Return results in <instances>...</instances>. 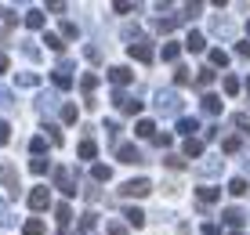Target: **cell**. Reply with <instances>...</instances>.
I'll return each instance as SVG.
<instances>
[{"label": "cell", "mask_w": 250, "mask_h": 235, "mask_svg": "<svg viewBox=\"0 0 250 235\" xmlns=\"http://www.w3.org/2000/svg\"><path fill=\"white\" fill-rule=\"evenodd\" d=\"M156 109L163 116H178V112H182V94L178 91H160L156 94Z\"/></svg>", "instance_id": "1"}, {"label": "cell", "mask_w": 250, "mask_h": 235, "mask_svg": "<svg viewBox=\"0 0 250 235\" xmlns=\"http://www.w3.org/2000/svg\"><path fill=\"white\" fill-rule=\"evenodd\" d=\"M55 188L62 196H76V192H80V188H76V174L69 167H55Z\"/></svg>", "instance_id": "2"}, {"label": "cell", "mask_w": 250, "mask_h": 235, "mask_svg": "<svg viewBox=\"0 0 250 235\" xmlns=\"http://www.w3.org/2000/svg\"><path fill=\"white\" fill-rule=\"evenodd\" d=\"M124 196H131V199H145L152 192V181H145V177H134V181H124V188H120Z\"/></svg>", "instance_id": "3"}, {"label": "cell", "mask_w": 250, "mask_h": 235, "mask_svg": "<svg viewBox=\"0 0 250 235\" xmlns=\"http://www.w3.org/2000/svg\"><path fill=\"white\" fill-rule=\"evenodd\" d=\"M127 55H131V58H138V62H145V65H149L152 58H156V51H152V43H149V40H134V43H127Z\"/></svg>", "instance_id": "4"}, {"label": "cell", "mask_w": 250, "mask_h": 235, "mask_svg": "<svg viewBox=\"0 0 250 235\" xmlns=\"http://www.w3.org/2000/svg\"><path fill=\"white\" fill-rule=\"evenodd\" d=\"M0 185H4L11 196H19V170H15L11 163H0Z\"/></svg>", "instance_id": "5"}, {"label": "cell", "mask_w": 250, "mask_h": 235, "mask_svg": "<svg viewBox=\"0 0 250 235\" xmlns=\"http://www.w3.org/2000/svg\"><path fill=\"white\" fill-rule=\"evenodd\" d=\"M29 206H33V210H47V206H51V188L47 185L33 188V192H29Z\"/></svg>", "instance_id": "6"}, {"label": "cell", "mask_w": 250, "mask_h": 235, "mask_svg": "<svg viewBox=\"0 0 250 235\" xmlns=\"http://www.w3.org/2000/svg\"><path fill=\"white\" fill-rule=\"evenodd\" d=\"M221 221H225L229 228H236V232H239V228H243V221H247V214L239 210V206H229V210L221 214Z\"/></svg>", "instance_id": "7"}, {"label": "cell", "mask_w": 250, "mask_h": 235, "mask_svg": "<svg viewBox=\"0 0 250 235\" xmlns=\"http://www.w3.org/2000/svg\"><path fill=\"white\" fill-rule=\"evenodd\" d=\"M116 156H120V163H127V167H134V163H145V159H142V152H138L134 145H120Z\"/></svg>", "instance_id": "8"}, {"label": "cell", "mask_w": 250, "mask_h": 235, "mask_svg": "<svg viewBox=\"0 0 250 235\" xmlns=\"http://www.w3.org/2000/svg\"><path fill=\"white\" fill-rule=\"evenodd\" d=\"M196 199H200L203 206H210V203H218V199H221V188H214V185H203V188H196Z\"/></svg>", "instance_id": "9"}, {"label": "cell", "mask_w": 250, "mask_h": 235, "mask_svg": "<svg viewBox=\"0 0 250 235\" xmlns=\"http://www.w3.org/2000/svg\"><path fill=\"white\" fill-rule=\"evenodd\" d=\"M131 69H127V65H113V69H109V80H113L116 87H124V83H131Z\"/></svg>", "instance_id": "10"}, {"label": "cell", "mask_w": 250, "mask_h": 235, "mask_svg": "<svg viewBox=\"0 0 250 235\" xmlns=\"http://www.w3.org/2000/svg\"><path fill=\"white\" fill-rule=\"evenodd\" d=\"M182 47H185V51H192V55H200V51H207V40H203V33H188Z\"/></svg>", "instance_id": "11"}, {"label": "cell", "mask_w": 250, "mask_h": 235, "mask_svg": "<svg viewBox=\"0 0 250 235\" xmlns=\"http://www.w3.org/2000/svg\"><path fill=\"white\" fill-rule=\"evenodd\" d=\"M196 130H200V119H196V116H182V119H178V134L192 137Z\"/></svg>", "instance_id": "12"}, {"label": "cell", "mask_w": 250, "mask_h": 235, "mask_svg": "<svg viewBox=\"0 0 250 235\" xmlns=\"http://www.w3.org/2000/svg\"><path fill=\"white\" fill-rule=\"evenodd\" d=\"M200 156H203V141H200V137H188V141H185V156H182V159H200Z\"/></svg>", "instance_id": "13"}, {"label": "cell", "mask_w": 250, "mask_h": 235, "mask_svg": "<svg viewBox=\"0 0 250 235\" xmlns=\"http://www.w3.org/2000/svg\"><path fill=\"white\" fill-rule=\"evenodd\" d=\"M51 80H55L58 91H69V87H73V76H69V69H55V73H51Z\"/></svg>", "instance_id": "14"}, {"label": "cell", "mask_w": 250, "mask_h": 235, "mask_svg": "<svg viewBox=\"0 0 250 235\" xmlns=\"http://www.w3.org/2000/svg\"><path fill=\"white\" fill-rule=\"evenodd\" d=\"M221 105H225V101H221L218 94H203V112H210V116H218V112H221Z\"/></svg>", "instance_id": "15"}, {"label": "cell", "mask_w": 250, "mask_h": 235, "mask_svg": "<svg viewBox=\"0 0 250 235\" xmlns=\"http://www.w3.org/2000/svg\"><path fill=\"white\" fill-rule=\"evenodd\" d=\"M76 156H80V159H94V156H98V145H94L91 137H83L80 149H76Z\"/></svg>", "instance_id": "16"}, {"label": "cell", "mask_w": 250, "mask_h": 235, "mask_svg": "<svg viewBox=\"0 0 250 235\" xmlns=\"http://www.w3.org/2000/svg\"><path fill=\"white\" fill-rule=\"evenodd\" d=\"M134 134H138V137H152V134H156V123H152V119H138V123H134Z\"/></svg>", "instance_id": "17"}, {"label": "cell", "mask_w": 250, "mask_h": 235, "mask_svg": "<svg viewBox=\"0 0 250 235\" xmlns=\"http://www.w3.org/2000/svg\"><path fill=\"white\" fill-rule=\"evenodd\" d=\"M55 221L62 224V228H65L69 221H73V210H69V203H58V206H55Z\"/></svg>", "instance_id": "18"}, {"label": "cell", "mask_w": 250, "mask_h": 235, "mask_svg": "<svg viewBox=\"0 0 250 235\" xmlns=\"http://www.w3.org/2000/svg\"><path fill=\"white\" fill-rule=\"evenodd\" d=\"M229 192H232V196H247V192H250L247 177H232V181H229Z\"/></svg>", "instance_id": "19"}, {"label": "cell", "mask_w": 250, "mask_h": 235, "mask_svg": "<svg viewBox=\"0 0 250 235\" xmlns=\"http://www.w3.org/2000/svg\"><path fill=\"white\" fill-rule=\"evenodd\" d=\"M221 167H225V159H210V163L200 167V174H203V177H214V174H221Z\"/></svg>", "instance_id": "20"}, {"label": "cell", "mask_w": 250, "mask_h": 235, "mask_svg": "<svg viewBox=\"0 0 250 235\" xmlns=\"http://www.w3.org/2000/svg\"><path fill=\"white\" fill-rule=\"evenodd\" d=\"M210 29L218 33V37H232V22H229V19H214Z\"/></svg>", "instance_id": "21"}, {"label": "cell", "mask_w": 250, "mask_h": 235, "mask_svg": "<svg viewBox=\"0 0 250 235\" xmlns=\"http://www.w3.org/2000/svg\"><path fill=\"white\" fill-rule=\"evenodd\" d=\"M15 221H19V217H15V214H11V206H7L4 199H0V224H4V228H11Z\"/></svg>", "instance_id": "22"}, {"label": "cell", "mask_w": 250, "mask_h": 235, "mask_svg": "<svg viewBox=\"0 0 250 235\" xmlns=\"http://www.w3.org/2000/svg\"><path fill=\"white\" fill-rule=\"evenodd\" d=\"M124 217H127V224H134V228H142V224H145V214L138 210V206H131V210H124Z\"/></svg>", "instance_id": "23"}, {"label": "cell", "mask_w": 250, "mask_h": 235, "mask_svg": "<svg viewBox=\"0 0 250 235\" xmlns=\"http://www.w3.org/2000/svg\"><path fill=\"white\" fill-rule=\"evenodd\" d=\"M25 25L29 29H44V11H25Z\"/></svg>", "instance_id": "24"}, {"label": "cell", "mask_w": 250, "mask_h": 235, "mask_svg": "<svg viewBox=\"0 0 250 235\" xmlns=\"http://www.w3.org/2000/svg\"><path fill=\"white\" fill-rule=\"evenodd\" d=\"M22 232H25V235H44V221H40V217H29Z\"/></svg>", "instance_id": "25"}, {"label": "cell", "mask_w": 250, "mask_h": 235, "mask_svg": "<svg viewBox=\"0 0 250 235\" xmlns=\"http://www.w3.org/2000/svg\"><path fill=\"white\" fill-rule=\"evenodd\" d=\"M239 149H243V141H239V137H225V141H221V152H225V156H236Z\"/></svg>", "instance_id": "26"}, {"label": "cell", "mask_w": 250, "mask_h": 235, "mask_svg": "<svg viewBox=\"0 0 250 235\" xmlns=\"http://www.w3.org/2000/svg\"><path fill=\"white\" fill-rule=\"evenodd\" d=\"M210 83H214V69H200V76H196V87H200V91H207Z\"/></svg>", "instance_id": "27"}, {"label": "cell", "mask_w": 250, "mask_h": 235, "mask_svg": "<svg viewBox=\"0 0 250 235\" xmlns=\"http://www.w3.org/2000/svg\"><path fill=\"white\" fill-rule=\"evenodd\" d=\"M221 87H225V94H229V98H236V94H239V87H243V83H239L236 76H225V80H221Z\"/></svg>", "instance_id": "28"}, {"label": "cell", "mask_w": 250, "mask_h": 235, "mask_svg": "<svg viewBox=\"0 0 250 235\" xmlns=\"http://www.w3.org/2000/svg\"><path fill=\"white\" fill-rule=\"evenodd\" d=\"M47 167H51V163L44 159V156H37V159H33V163H29V170H33V174H37V177H44V174H47Z\"/></svg>", "instance_id": "29"}, {"label": "cell", "mask_w": 250, "mask_h": 235, "mask_svg": "<svg viewBox=\"0 0 250 235\" xmlns=\"http://www.w3.org/2000/svg\"><path fill=\"white\" fill-rule=\"evenodd\" d=\"M182 55V43H163V62H174Z\"/></svg>", "instance_id": "30"}, {"label": "cell", "mask_w": 250, "mask_h": 235, "mask_svg": "<svg viewBox=\"0 0 250 235\" xmlns=\"http://www.w3.org/2000/svg\"><path fill=\"white\" fill-rule=\"evenodd\" d=\"M210 65L225 69V65H229V55H225V51H221V47H214V51H210Z\"/></svg>", "instance_id": "31"}, {"label": "cell", "mask_w": 250, "mask_h": 235, "mask_svg": "<svg viewBox=\"0 0 250 235\" xmlns=\"http://www.w3.org/2000/svg\"><path fill=\"white\" fill-rule=\"evenodd\" d=\"M91 177H94V181H109V177H113V170L102 167V163H94V167H91Z\"/></svg>", "instance_id": "32"}, {"label": "cell", "mask_w": 250, "mask_h": 235, "mask_svg": "<svg viewBox=\"0 0 250 235\" xmlns=\"http://www.w3.org/2000/svg\"><path fill=\"white\" fill-rule=\"evenodd\" d=\"M80 87L87 91V98H91V91L98 87V76H94V73H83V76H80Z\"/></svg>", "instance_id": "33"}, {"label": "cell", "mask_w": 250, "mask_h": 235, "mask_svg": "<svg viewBox=\"0 0 250 235\" xmlns=\"http://www.w3.org/2000/svg\"><path fill=\"white\" fill-rule=\"evenodd\" d=\"M174 25H178V19H156V22H152V29H156V33H170Z\"/></svg>", "instance_id": "34"}, {"label": "cell", "mask_w": 250, "mask_h": 235, "mask_svg": "<svg viewBox=\"0 0 250 235\" xmlns=\"http://www.w3.org/2000/svg\"><path fill=\"white\" fill-rule=\"evenodd\" d=\"M44 43H47L51 51H62V47H65V43H62V37H58V33H44Z\"/></svg>", "instance_id": "35"}, {"label": "cell", "mask_w": 250, "mask_h": 235, "mask_svg": "<svg viewBox=\"0 0 250 235\" xmlns=\"http://www.w3.org/2000/svg\"><path fill=\"white\" fill-rule=\"evenodd\" d=\"M29 149H33V156H44V152H47V137H33Z\"/></svg>", "instance_id": "36"}, {"label": "cell", "mask_w": 250, "mask_h": 235, "mask_svg": "<svg viewBox=\"0 0 250 235\" xmlns=\"http://www.w3.org/2000/svg\"><path fill=\"white\" fill-rule=\"evenodd\" d=\"M188 80H192V76H188V69H185V65H178V69H174V83H178V87H185Z\"/></svg>", "instance_id": "37"}, {"label": "cell", "mask_w": 250, "mask_h": 235, "mask_svg": "<svg viewBox=\"0 0 250 235\" xmlns=\"http://www.w3.org/2000/svg\"><path fill=\"white\" fill-rule=\"evenodd\" d=\"M94 221H98V214H83V217H80V235H83V232H91V228H94Z\"/></svg>", "instance_id": "38"}, {"label": "cell", "mask_w": 250, "mask_h": 235, "mask_svg": "<svg viewBox=\"0 0 250 235\" xmlns=\"http://www.w3.org/2000/svg\"><path fill=\"white\" fill-rule=\"evenodd\" d=\"M76 22H62V40H76Z\"/></svg>", "instance_id": "39"}, {"label": "cell", "mask_w": 250, "mask_h": 235, "mask_svg": "<svg viewBox=\"0 0 250 235\" xmlns=\"http://www.w3.org/2000/svg\"><path fill=\"white\" fill-rule=\"evenodd\" d=\"M37 83H40L37 73H22V76H19V87H37Z\"/></svg>", "instance_id": "40"}, {"label": "cell", "mask_w": 250, "mask_h": 235, "mask_svg": "<svg viewBox=\"0 0 250 235\" xmlns=\"http://www.w3.org/2000/svg\"><path fill=\"white\" fill-rule=\"evenodd\" d=\"M76 116H80L76 105H62V119H65V123H76Z\"/></svg>", "instance_id": "41"}, {"label": "cell", "mask_w": 250, "mask_h": 235, "mask_svg": "<svg viewBox=\"0 0 250 235\" xmlns=\"http://www.w3.org/2000/svg\"><path fill=\"white\" fill-rule=\"evenodd\" d=\"M127 112V116H138V112H142V101H124V105H120Z\"/></svg>", "instance_id": "42"}, {"label": "cell", "mask_w": 250, "mask_h": 235, "mask_svg": "<svg viewBox=\"0 0 250 235\" xmlns=\"http://www.w3.org/2000/svg\"><path fill=\"white\" fill-rule=\"evenodd\" d=\"M11 141V127H7V119H0V145Z\"/></svg>", "instance_id": "43"}, {"label": "cell", "mask_w": 250, "mask_h": 235, "mask_svg": "<svg viewBox=\"0 0 250 235\" xmlns=\"http://www.w3.org/2000/svg\"><path fill=\"white\" fill-rule=\"evenodd\" d=\"M163 163H167L170 170H182V167H185V159H182V156H167V159H163Z\"/></svg>", "instance_id": "44"}, {"label": "cell", "mask_w": 250, "mask_h": 235, "mask_svg": "<svg viewBox=\"0 0 250 235\" xmlns=\"http://www.w3.org/2000/svg\"><path fill=\"white\" fill-rule=\"evenodd\" d=\"M44 130H51V141H55V145H62V130H58L55 123H47Z\"/></svg>", "instance_id": "45"}, {"label": "cell", "mask_w": 250, "mask_h": 235, "mask_svg": "<svg viewBox=\"0 0 250 235\" xmlns=\"http://www.w3.org/2000/svg\"><path fill=\"white\" fill-rule=\"evenodd\" d=\"M113 11H116V15H131V11H138V7H134V4H113Z\"/></svg>", "instance_id": "46"}, {"label": "cell", "mask_w": 250, "mask_h": 235, "mask_svg": "<svg viewBox=\"0 0 250 235\" xmlns=\"http://www.w3.org/2000/svg\"><path fill=\"white\" fill-rule=\"evenodd\" d=\"M7 105H15V101H11V91H4V87H0V109H7Z\"/></svg>", "instance_id": "47"}, {"label": "cell", "mask_w": 250, "mask_h": 235, "mask_svg": "<svg viewBox=\"0 0 250 235\" xmlns=\"http://www.w3.org/2000/svg\"><path fill=\"white\" fill-rule=\"evenodd\" d=\"M152 141H156L160 149H167V145H170V134H152Z\"/></svg>", "instance_id": "48"}, {"label": "cell", "mask_w": 250, "mask_h": 235, "mask_svg": "<svg viewBox=\"0 0 250 235\" xmlns=\"http://www.w3.org/2000/svg\"><path fill=\"white\" fill-rule=\"evenodd\" d=\"M236 55L239 58H250V43H236Z\"/></svg>", "instance_id": "49"}, {"label": "cell", "mask_w": 250, "mask_h": 235, "mask_svg": "<svg viewBox=\"0 0 250 235\" xmlns=\"http://www.w3.org/2000/svg\"><path fill=\"white\" fill-rule=\"evenodd\" d=\"M105 235H127V228H124V224H109Z\"/></svg>", "instance_id": "50"}, {"label": "cell", "mask_w": 250, "mask_h": 235, "mask_svg": "<svg viewBox=\"0 0 250 235\" xmlns=\"http://www.w3.org/2000/svg\"><path fill=\"white\" fill-rule=\"evenodd\" d=\"M203 235H218V224H203Z\"/></svg>", "instance_id": "51"}, {"label": "cell", "mask_w": 250, "mask_h": 235, "mask_svg": "<svg viewBox=\"0 0 250 235\" xmlns=\"http://www.w3.org/2000/svg\"><path fill=\"white\" fill-rule=\"evenodd\" d=\"M4 69H7V58H4V55H0V73H4Z\"/></svg>", "instance_id": "52"}, {"label": "cell", "mask_w": 250, "mask_h": 235, "mask_svg": "<svg viewBox=\"0 0 250 235\" xmlns=\"http://www.w3.org/2000/svg\"><path fill=\"white\" fill-rule=\"evenodd\" d=\"M243 134H247V137H250V123H247V127H243Z\"/></svg>", "instance_id": "53"}, {"label": "cell", "mask_w": 250, "mask_h": 235, "mask_svg": "<svg viewBox=\"0 0 250 235\" xmlns=\"http://www.w3.org/2000/svg\"><path fill=\"white\" fill-rule=\"evenodd\" d=\"M247 94H250V80H247Z\"/></svg>", "instance_id": "54"}, {"label": "cell", "mask_w": 250, "mask_h": 235, "mask_svg": "<svg viewBox=\"0 0 250 235\" xmlns=\"http://www.w3.org/2000/svg\"><path fill=\"white\" fill-rule=\"evenodd\" d=\"M247 170H250V159H247Z\"/></svg>", "instance_id": "55"}, {"label": "cell", "mask_w": 250, "mask_h": 235, "mask_svg": "<svg viewBox=\"0 0 250 235\" xmlns=\"http://www.w3.org/2000/svg\"><path fill=\"white\" fill-rule=\"evenodd\" d=\"M247 29H250V22H247Z\"/></svg>", "instance_id": "56"}, {"label": "cell", "mask_w": 250, "mask_h": 235, "mask_svg": "<svg viewBox=\"0 0 250 235\" xmlns=\"http://www.w3.org/2000/svg\"><path fill=\"white\" fill-rule=\"evenodd\" d=\"M232 235H239V232H232Z\"/></svg>", "instance_id": "57"}]
</instances>
